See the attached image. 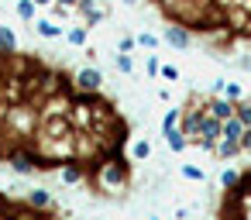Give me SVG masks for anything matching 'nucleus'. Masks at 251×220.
Instances as JSON below:
<instances>
[{
  "label": "nucleus",
  "mask_w": 251,
  "mask_h": 220,
  "mask_svg": "<svg viewBox=\"0 0 251 220\" xmlns=\"http://www.w3.org/2000/svg\"><path fill=\"white\" fill-rule=\"evenodd\" d=\"M234 117H237L244 127H251V100H237V103H234Z\"/></svg>",
  "instance_id": "ddd939ff"
},
{
  "label": "nucleus",
  "mask_w": 251,
  "mask_h": 220,
  "mask_svg": "<svg viewBox=\"0 0 251 220\" xmlns=\"http://www.w3.org/2000/svg\"><path fill=\"white\" fill-rule=\"evenodd\" d=\"M162 42L172 45V49H189V45H193V35H189L182 24H169V28L162 31Z\"/></svg>",
  "instance_id": "f03ea898"
},
{
  "label": "nucleus",
  "mask_w": 251,
  "mask_h": 220,
  "mask_svg": "<svg viewBox=\"0 0 251 220\" xmlns=\"http://www.w3.org/2000/svg\"><path fill=\"white\" fill-rule=\"evenodd\" d=\"M148 220H158V217H148Z\"/></svg>",
  "instance_id": "c85d7f7f"
},
{
  "label": "nucleus",
  "mask_w": 251,
  "mask_h": 220,
  "mask_svg": "<svg viewBox=\"0 0 251 220\" xmlns=\"http://www.w3.org/2000/svg\"><path fill=\"white\" fill-rule=\"evenodd\" d=\"M14 52H18V35H14V28L0 24V55H14Z\"/></svg>",
  "instance_id": "423d86ee"
},
{
  "label": "nucleus",
  "mask_w": 251,
  "mask_h": 220,
  "mask_svg": "<svg viewBox=\"0 0 251 220\" xmlns=\"http://www.w3.org/2000/svg\"><path fill=\"white\" fill-rule=\"evenodd\" d=\"M206 114H210V117H217V121L224 124V121H230V117H234V103H230L227 97H206Z\"/></svg>",
  "instance_id": "7ed1b4c3"
},
{
  "label": "nucleus",
  "mask_w": 251,
  "mask_h": 220,
  "mask_svg": "<svg viewBox=\"0 0 251 220\" xmlns=\"http://www.w3.org/2000/svg\"><path fill=\"white\" fill-rule=\"evenodd\" d=\"M14 11H18V18H21V21H28V24L38 18V7L31 4V0H18V4H14Z\"/></svg>",
  "instance_id": "9b49d317"
},
{
  "label": "nucleus",
  "mask_w": 251,
  "mask_h": 220,
  "mask_svg": "<svg viewBox=\"0 0 251 220\" xmlns=\"http://www.w3.org/2000/svg\"><path fill=\"white\" fill-rule=\"evenodd\" d=\"M237 182H241V172H237V169H224V172H220V186H224V189H234Z\"/></svg>",
  "instance_id": "4468645a"
},
{
  "label": "nucleus",
  "mask_w": 251,
  "mask_h": 220,
  "mask_svg": "<svg viewBox=\"0 0 251 220\" xmlns=\"http://www.w3.org/2000/svg\"><path fill=\"white\" fill-rule=\"evenodd\" d=\"M114 62H117V69H121V73H127V76L134 73V62H131V55H124V52H117V55H114Z\"/></svg>",
  "instance_id": "f3484780"
},
{
  "label": "nucleus",
  "mask_w": 251,
  "mask_h": 220,
  "mask_svg": "<svg viewBox=\"0 0 251 220\" xmlns=\"http://www.w3.org/2000/svg\"><path fill=\"white\" fill-rule=\"evenodd\" d=\"M158 76H162V79H169V83H176V79H179V69H176L172 62H162V69H158Z\"/></svg>",
  "instance_id": "a211bd4d"
},
{
  "label": "nucleus",
  "mask_w": 251,
  "mask_h": 220,
  "mask_svg": "<svg viewBox=\"0 0 251 220\" xmlns=\"http://www.w3.org/2000/svg\"><path fill=\"white\" fill-rule=\"evenodd\" d=\"M76 11H79L83 18H86V14H93V11H97V0H79V4H76Z\"/></svg>",
  "instance_id": "4be33fe9"
},
{
  "label": "nucleus",
  "mask_w": 251,
  "mask_h": 220,
  "mask_svg": "<svg viewBox=\"0 0 251 220\" xmlns=\"http://www.w3.org/2000/svg\"><path fill=\"white\" fill-rule=\"evenodd\" d=\"M55 4H59V7H66V11H73V7L79 4V0H55Z\"/></svg>",
  "instance_id": "393cba45"
},
{
  "label": "nucleus",
  "mask_w": 251,
  "mask_h": 220,
  "mask_svg": "<svg viewBox=\"0 0 251 220\" xmlns=\"http://www.w3.org/2000/svg\"><path fill=\"white\" fill-rule=\"evenodd\" d=\"M162 134H165V145H169V148H172V151H176V155H179V151H186V148H189V141H186V134H182V131H179V127H172V131H162Z\"/></svg>",
  "instance_id": "0eeeda50"
},
{
  "label": "nucleus",
  "mask_w": 251,
  "mask_h": 220,
  "mask_svg": "<svg viewBox=\"0 0 251 220\" xmlns=\"http://www.w3.org/2000/svg\"><path fill=\"white\" fill-rule=\"evenodd\" d=\"M241 131H244V124H241L237 117H230V121H224V124H220V138H227V141H237V138H241Z\"/></svg>",
  "instance_id": "1a4fd4ad"
},
{
  "label": "nucleus",
  "mask_w": 251,
  "mask_h": 220,
  "mask_svg": "<svg viewBox=\"0 0 251 220\" xmlns=\"http://www.w3.org/2000/svg\"><path fill=\"white\" fill-rule=\"evenodd\" d=\"M31 24H35V35H38V38H49V42H52V38H62V35H66V31H62V28H59V24H55L52 18H35Z\"/></svg>",
  "instance_id": "20e7f679"
},
{
  "label": "nucleus",
  "mask_w": 251,
  "mask_h": 220,
  "mask_svg": "<svg viewBox=\"0 0 251 220\" xmlns=\"http://www.w3.org/2000/svg\"><path fill=\"white\" fill-rule=\"evenodd\" d=\"M148 155H151V145H148L145 138H138V141L131 145V162H145Z\"/></svg>",
  "instance_id": "f8f14e48"
},
{
  "label": "nucleus",
  "mask_w": 251,
  "mask_h": 220,
  "mask_svg": "<svg viewBox=\"0 0 251 220\" xmlns=\"http://www.w3.org/2000/svg\"><path fill=\"white\" fill-rule=\"evenodd\" d=\"M237 141H241V151H251V127H244Z\"/></svg>",
  "instance_id": "5701e85b"
},
{
  "label": "nucleus",
  "mask_w": 251,
  "mask_h": 220,
  "mask_svg": "<svg viewBox=\"0 0 251 220\" xmlns=\"http://www.w3.org/2000/svg\"><path fill=\"white\" fill-rule=\"evenodd\" d=\"M241 69H248V73H251V55H244V59H241Z\"/></svg>",
  "instance_id": "bb28decb"
},
{
  "label": "nucleus",
  "mask_w": 251,
  "mask_h": 220,
  "mask_svg": "<svg viewBox=\"0 0 251 220\" xmlns=\"http://www.w3.org/2000/svg\"><path fill=\"white\" fill-rule=\"evenodd\" d=\"M134 45H141V49H155V45H158V38H155V35H148V31H141V35L134 38Z\"/></svg>",
  "instance_id": "aec40b11"
},
{
  "label": "nucleus",
  "mask_w": 251,
  "mask_h": 220,
  "mask_svg": "<svg viewBox=\"0 0 251 220\" xmlns=\"http://www.w3.org/2000/svg\"><path fill=\"white\" fill-rule=\"evenodd\" d=\"M31 4H35V7H52L55 0H31Z\"/></svg>",
  "instance_id": "a878e982"
},
{
  "label": "nucleus",
  "mask_w": 251,
  "mask_h": 220,
  "mask_svg": "<svg viewBox=\"0 0 251 220\" xmlns=\"http://www.w3.org/2000/svg\"><path fill=\"white\" fill-rule=\"evenodd\" d=\"M213 151H217L220 158H237V155H241V141H227V138H220V141L213 145Z\"/></svg>",
  "instance_id": "6e6552de"
},
{
  "label": "nucleus",
  "mask_w": 251,
  "mask_h": 220,
  "mask_svg": "<svg viewBox=\"0 0 251 220\" xmlns=\"http://www.w3.org/2000/svg\"><path fill=\"white\" fill-rule=\"evenodd\" d=\"M25 203L35 206V210H55V199H52L49 189H31V193L25 196Z\"/></svg>",
  "instance_id": "39448f33"
},
{
  "label": "nucleus",
  "mask_w": 251,
  "mask_h": 220,
  "mask_svg": "<svg viewBox=\"0 0 251 220\" xmlns=\"http://www.w3.org/2000/svg\"><path fill=\"white\" fill-rule=\"evenodd\" d=\"M158 69H162V62L151 55V59H148V76H158Z\"/></svg>",
  "instance_id": "b1692460"
},
{
  "label": "nucleus",
  "mask_w": 251,
  "mask_h": 220,
  "mask_svg": "<svg viewBox=\"0 0 251 220\" xmlns=\"http://www.w3.org/2000/svg\"><path fill=\"white\" fill-rule=\"evenodd\" d=\"M220 90H224V97H227L230 103H237V100H241V86H237V83H224Z\"/></svg>",
  "instance_id": "6ab92c4d"
},
{
  "label": "nucleus",
  "mask_w": 251,
  "mask_h": 220,
  "mask_svg": "<svg viewBox=\"0 0 251 220\" xmlns=\"http://www.w3.org/2000/svg\"><path fill=\"white\" fill-rule=\"evenodd\" d=\"M179 117H182V110H165V117H162V131H172V127H179Z\"/></svg>",
  "instance_id": "2eb2a0df"
},
{
  "label": "nucleus",
  "mask_w": 251,
  "mask_h": 220,
  "mask_svg": "<svg viewBox=\"0 0 251 220\" xmlns=\"http://www.w3.org/2000/svg\"><path fill=\"white\" fill-rule=\"evenodd\" d=\"M73 86H76L79 93H100V86H103V73H100L97 66H86V69L76 73Z\"/></svg>",
  "instance_id": "f257e3e1"
},
{
  "label": "nucleus",
  "mask_w": 251,
  "mask_h": 220,
  "mask_svg": "<svg viewBox=\"0 0 251 220\" xmlns=\"http://www.w3.org/2000/svg\"><path fill=\"white\" fill-rule=\"evenodd\" d=\"M179 172H182V179H189V182H203V175H206L200 165H182Z\"/></svg>",
  "instance_id": "dca6fc26"
},
{
  "label": "nucleus",
  "mask_w": 251,
  "mask_h": 220,
  "mask_svg": "<svg viewBox=\"0 0 251 220\" xmlns=\"http://www.w3.org/2000/svg\"><path fill=\"white\" fill-rule=\"evenodd\" d=\"M66 42L76 45V49H86V42H90V28H69V31H66Z\"/></svg>",
  "instance_id": "9d476101"
},
{
  "label": "nucleus",
  "mask_w": 251,
  "mask_h": 220,
  "mask_svg": "<svg viewBox=\"0 0 251 220\" xmlns=\"http://www.w3.org/2000/svg\"><path fill=\"white\" fill-rule=\"evenodd\" d=\"M124 4H127V7H134V4H141V0H124Z\"/></svg>",
  "instance_id": "cd10ccee"
},
{
  "label": "nucleus",
  "mask_w": 251,
  "mask_h": 220,
  "mask_svg": "<svg viewBox=\"0 0 251 220\" xmlns=\"http://www.w3.org/2000/svg\"><path fill=\"white\" fill-rule=\"evenodd\" d=\"M117 52H124V55H131V52H134V38H131V35H124V38L117 42Z\"/></svg>",
  "instance_id": "412c9836"
}]
</instances>
